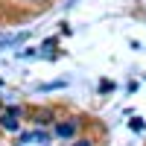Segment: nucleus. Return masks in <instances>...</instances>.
<instances>
[{
  "mask_svg": "<svg viewBox=\"0 0 146 146\" xmlns=\"http://www.w3.org/2000/svg\"><path fill=\"white\" fill-rule=\"evenodd\" d=\"M0 126H3L6 131H18V129H21V108H18V105L6 108V111L0 114Z\"/></svg>",
  "mask_w": 146,
  "mask_h": 146,
  "instance_id": "nucleus-1",
  "label": "nucleus"
},
{
  "mask_svg": "<svg viewBox=\"0 0 146 146\" xmlns=\"http://www.w3.org/2000/svg\"><path fill=\"white\" fill-rule=\"evenodd\" d=\"M29 38V32H18V35H0V50L3 47H18V44H23Z\"/></svg>",
  "mask_w": 146,
  "mask_h": 146,
  "instance_id": "nucleus-2",
  "label": "nucleus"
},
{
  "mask_svg": "<svg viewBox=\"0 0 146 146\" xmlns=\"http://www.w3.org/2000/svg\"><path fill=\"white\" fill-rule=\"evenodd\" d=\"M76 129H79L76 120H70V123H58V126H56V135H58V137H73V135H76Z\"/></svg>",
  "mask_w": 146,
  "mask_h": 146,
  "instance_id": "nucleus-3",
  "label": "nucleus"
},
{
  "mask_svg": "<svg viewBox=\"0 0 146 146\" xmlns=\"http://www.w3.org/2000/svg\"><path fill=\"white\" fill-rule=\"evenodd\" d=\"M73 146H94V140H88V137H82V140H76Z\"/></svg>",
  "mask_w": 146,
  "mask_h": 146,
  "instance_id": "nucleus-4",
  "label": "nucleus"
}]
</instances>
